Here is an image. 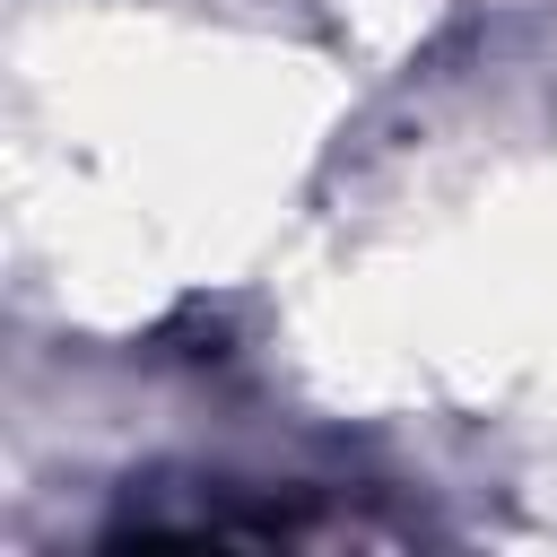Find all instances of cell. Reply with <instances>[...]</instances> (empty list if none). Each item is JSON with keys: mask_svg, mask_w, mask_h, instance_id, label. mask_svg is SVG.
<instances>
[]
</instances>
